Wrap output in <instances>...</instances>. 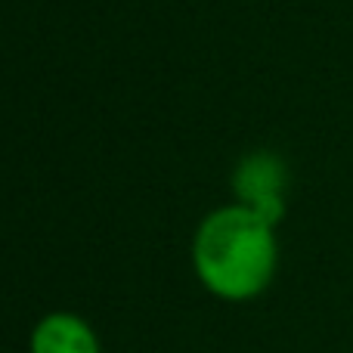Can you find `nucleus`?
<instances>
[{"label":"nucleus","instance_id":"f257e3e1","mask_svg":"<svg viewBox=\"0 0 353 353\" xmlns=\"http://www.w3.org/2000/svg\"><path fill=\"white\" fill-rule=\"evenodd\" d=\"M279 263L276 226L245 205H226L199 223L192 267L201 285L223 301H251L273 282Z\"/></svg>","mask_w":353,"mask_h":353},{"label":"nucleus","instance_id":"f03ea898","mask_svg":"<svg viewBox=\"0 0 353 353\" xmlns=\"http://www.w3.org/2000/svg\"><path fill=\"white\" fill-rule=\"evenodd\" d=\"M285 186L288 168L276 152L257 149L248 152L232 171V192L239 205L257 211L267 223H279L285 217Z\"/></svg>","mask_w":353,"mask_h":353},{"label":"nucleus","instance_id":"7ed1b4c3","mask_svg":"<svg viewBox=\"0 0 353 353\" xmlns=\"http://www.w3.org/2000/svg\"><path fill=\"white\" fill-rule=\"evenodd\" d=\"M31 353H99V341L81 316L50 313L31 335Z\"/></svg>","mask_w":353,"mask_h":353}]
</instances>
